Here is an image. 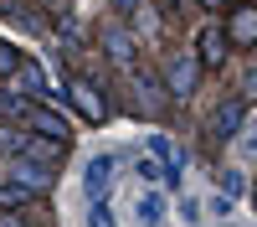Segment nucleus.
Here are the masks:
<instances>
[{"instance_id": "18", "label": "nucleus", "mask_w": 257, "mask_h": 227, "mask_svg": "<svg viewBox=\"0 0 257 227\" xmlns=\"http://www.w3.org/2000/svg\"><path fill=\"white\" fill-rule=\"evenodd\" d=\"M93 227H113V217H108V206H103V201H93V217H88Z\"/></svg>"}, {"instance_id": "9", "label": "nucleus", "mask_w": 257, "mask_h": 227, "mask_svg": "<svg viewBox=\"0 0 257 227\" xmlns=\"http://www.w3.org/2000/svg\"><path fill=\"white\" fill-rule=\"evenodd\" d=\"M82 186H88L93 201H103V196H108V186H113V160H108V155L88 160V181H82Z\"/></svg>"}, {"instance_id": "4", "label": "nucleus", "mask_w": 257, "mask_h": 227, "mask_svg": "<svg viewBox=\"0 0 257 227\" xmlns=\"http://www.w3.org/2000/svg\"><path fill=\"white\" fill-rule=\"evenodd\" d=\"M226 47H231V36H226L221 26H206V31L196 36V57L206 62V67H221V62H226Z\"/></svg>"}, {"instance_id": "11", "label": "nucleus", "mask_w": 257, "mask_h": 227, "mask_svg": "<svg viewBox=\"0 0 257 227\" xmlns=\"http://www.w3.org/2000/svg\"><path fill=\"white\" fill-rule=\"evenodd\" d=\"M31 196H36V191H26L21 181H6V186H0V206H31Z\"/></svg>"}, {"instance_id": "2", "label": "nucleus", "mask_w": 257, "mask_h": 227, "mask_svg": "<svg viewBox=\"0 0 257 227\" xmlns=\"http://www.w3.org/2000/svg\"><path fill=\"white\" fill-rule=\"evenodd\" d=\"M196 78H201V57H175V62L165 67L170 98H190V93H196Z\"/></svg>"}, {"instance_id": "20", "label": "nucleus", "mask_w": 257, "mask_h": 227, "mask_svg": "<svg viewBox=\"0 0 257 227\" xmlns=\"http://www.w3.org/2000/svg\"><path fill=\"white\" fill-rule=\"evenodd\" d=\"M201 6H221V0H201Z\"/></svg>"}, {"instance_id": "1", "label": "nucleus", "mask_w": 257, "mask_h": 227, "mask_svg": "<svg viewBox=\"0 0 257 227\" xmlns=\"http://www.w3.org/2000/svg\"><path fill=\"white\" fill-rule=\"evenodd\" d=\"M11 114H21L36 134H47V139H67V134H72V129H67V119L52 114V109H41V103H11Z\"/></svg>"}, {"instance_id": "13", "label": "nucleus", "mask_w": 257, "mask_h": 227, "mask_svg": "<svg viewBox=\"0 0 257 227\" xmlns=\"http://www.w3.org/2000/svg\"><path fill=\"white\" fill-rule=\"evenodd\" d=\"M16 72H21V52L11 41H0V78H16Z\"/></svg>"}, {"instance_id": "6", "label": "nucleus", "mask_w": 257, "mask_h": 227, "mask_svg": "<svg viewBox=\"0 0 257 227\" xmlns=\"http://www.w3.org/2000/svg\"><path fill=\"white\" fill-rule=\"evenodd\" d=\"M226 36L237 41V47H257V6H237V11H231Z\"/></svg>"}, {"instance_id": "5", "label": "nucleus", "mask_w": 257, "mask_h": 227, "mask_svg": "<svg viewBox=\"0 0 257 227\" xmlns=\"http://www.w3.org/2000/svg\"><path fill=\"white\" fill-rule=\"evenodd\" d=\"M242 119H247V103H242V98H226L221 109L211 114V134H216V139H231V134L242 129Z\"/></svg>"}, {"instance_id": "7", "label": "nucleus", "mask_w": 257, "mask_h": 227, "mask_svg": "<svg viewBox=\"0 0 257 227\" xmlns=\"http://www.w3.org/2000/svg\"><path fill=\"white\" fill-rule=\"evenodd\" d=\"M134 93L144 98V114H165V98H170V88L155 78V72H134Z\"/></svg>"}, {"instance_id": "3", "label": "nucleus", "mask_w": 257, "mask_h": 227, "mask_svg": "<svg viewBox=\"0 0 257 227\" xmlns=\"http://www.w3.org/2000/svg\"><path fill=\"white\" fill-rule=\"evenodd\" d=\"M11 181H21V186H26V191H47V186H52V165H41V160H31V155H16L11 160Z\"/></svg>"}, {"instance_id": "12", "label": "nucleus", "mask_w": 257, "mask_h": 227, "mask_svg": "<svg viewBox=\"0 0 257 227\" xmlns=\"http://www.w3.org/2000/svg\"><path fill=\"white\" fill-rule=\"evenodd\" d=\"M149 144H155V155L165 160V171H170V176H180V165H185V160H180L175 150H170V139H165V134H155V139H149Z\"/></svg>"}, {"instance_id": "14", "label": "nucleus", "mask_w": 257, "mask_h": 227, "mask_svg": "<svg viewBox=\"0 0 257 227\" xmlns=\"http://www.w3.org/2000/svg\"><path fill=\"white\" fill-rule=\"evenodd\" d=\"M139 217H144L149 227H160V217H165V201H160V196H139Z\"/></svg>"}, {"instance_id": "10", "label": "nucleus", "mask_w": 257, "mask_h": 227, "mask_svg": "<svg viewBox=\"0 0 257 227\" xmlns=\"http://www.w3.org/2000/svg\"><path fill=\"white\" fill-rule=\"evenodd\" d=\"M103 47H108L113 62H134V41H128L123 31H103Z\"/></svg>"}, {"instance_id": "8", "label": "nucleus", "mask_w": 257, "mask_h": 227, "mask_svg": "<svg viewBox=\"0 0 257 227\" xmlns=\"http://www.w3.org/2000/svg\"><path fill=\"white\" fill-rule=\"evenodd\" d=\"M72 98H77V109H82V119H93V124H103L108 119V103H103V93L93 88V83H72Z\"/></svg>"}, {"instance_id": "17", "label": "nucleus", "mask_w": 257, "mask_h": 227, "mask_svg": "<svg viewBox=\"0 0 257 227\" xmlns=\"http://www.w3.org/2000/svg\"><path fill=\"white\" fill-rule=\"evenodd\" d=\"M139 176H144V181H165V165H160V160H139Z\"/></svg>"}, {"instance_id": "16", "label": "nucleus", "mask_w": 257, "mask_h": 227, "mask_svg": "<svg viewBox=\"0 0 257 227\" xmlns=\"http://www.w3.org/2000/svg\"><path fill=\"white\" fill-rule=\"evenodd\" d=\"M242 171H221V196H242Z\"/></svg>"}, {"instance_id": "19", "label": "nucleus", "mask_w": 257, "mask_h": 227, "mask_svg": "<svg viewBox=\"0 0 257 227\" xmlns=\"http://www.w3.org/2000/svg\"><path fill=\"white\" fill-rule=\"evenodd\" d=\"M247 150H252V155H257V124H252V134H247Z\"/></svg>"}, {"instance_id": "15", "label": "nucleus", "mask_w": 257, "mask_h": 227, "mask_svg": "<svg viewBox=\"0 0 257 227\" xmlns=\"http://www.w3.org/2000/svg\"><path fill=\"white\" fill-rule=\"evenodd\" d=\"M11 83H16L21 93H41V72H36V67H21V72H16Z\"/></svg>"}]
</instances>
